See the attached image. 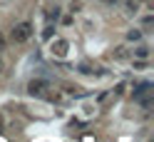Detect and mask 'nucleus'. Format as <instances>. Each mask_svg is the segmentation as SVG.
I'll list each match as a JSON object with an SVG mask.
<instances>
[{
    "label": "nucleus",
    "mask_w": 154,
    "mask_h": 142,
    "mask_svg": "<svg viewBox=\"0 0 154 142\" xmlns=\"http://www.w3.org/2000/svg\"><path fill=\"white\" fill-rule=\"evenodd\" d=\"M134 70H147V60H137L134 58Z\"/></svg>",
    "instance_id": "14"
},
{
    "label": "nucleus",
    "mask_w": 154,
    "mask_h": 142,
    "mask_svg": "<svg viewBox=\"0 0 154 142\" xmlns=\"http://www.w3.org/2000/svg\"><path fill=\"white\" fill-rule=\"evenodd\" d=\"M67 8H70V10H67V13H82V8H85V3H82V0H70V5H67Z\"/></svg>",
    "instance_id": "8"
},
{
    "label": "nucleus",
    "mask_w": 154,
    "mask_h": 142,
    "mask_svg": "<svg viewBox=\"0 0 154 142\" xmlns=\"http://www.w3.org/2000/svg\"><path fill=\"white\" fill-rule=\"evenodd\" d=\"M124 90H127V85H124V82H119L117 87H112L109 92H114V95H117V97H122V95H124Z\"/></svg>",
    "instance_id": "13"
},
{
    "label": "nucleus",
    "mask_w": 154,
    "mask_h": 142,
    "mask_svg": "<svg viewBox=\"0 0 154 142\" xmlns=\"http://www.w3.org/2000/svg\"><path fill=\"white\" fill-rule=\"evenodd\" d=\"M5 50H8V33L0 30V55H3Z\"/></svg>",
    "instance_id": "10"
},
{
    "label": "nucleus",
    "mask_w": 154,
    "mask_h": 142,
    "mask_svg": "<svg viewBox=\"0 0 154 142\" xmlns=\"http://www.w3.org/2000/svg\"><path fill=\"white\" fill-rule=\"evenodd\" d=\"M109 97V90H102L100 95H97V102H104V100H107Z\"/></svg>",
    "instance_id": "16"
},
{
    "label": "nucleus",
    "mask_w": 154,
    "mask_h": 142,
    "mask_svg": "<svg viewBox=\"0 0 154 142\" xmlns=\"http://www.w3.org/2000/svg\"><path fill=\"white\" fill-rule=\"evenodd\" d=\"M57 23H62V25H72V23H75V20H72V13H70V15H65V17L60 15V20H57Z\"/></svg>",
    "instance_id": "15"
},
{
    "label": "nucleus",
    "mask_w": 154,
    "mask_h": 142,
    "mask_svg": "<svg viewBox=\"0 0 154 142\" xmlns=\"http://www.w3.org/2000/svg\"><path fill=\"white\" fill-rule=\"evenodd\" d=\"M102 3H109V5H112V3H117V0H102Z\"/></svg>",
    "instance_id": "18"
},
{
    "label": "nucleus",
    "mask_w": 154,
    "mask_h": 142,
    "mask_svg": "<svg viewBox=\"0 0 154 142\" xmlns=\"http://www.w3.org/2000/svg\"><path fill=\"white\" fill-rule=\"evenodd\" d=\"M127 43H142V37H144V30H139V27H132V30H127Z\"/></svg>",
    "instance_id": "5"
},
{
    "label": "nucleus",
    "mask_w": 154,
    "mask_h": 142,
    "mask_svg": "<svg viewBox=\"0 0 154 142\" xmlns=\"http://www.w3.org/2000/svg\"><path fill=\"white\" fill-rule=\"evenodd\" d=\"M3 70H5V62H3V55H0V75H3Z\"/></svg>",
    "instance_id": "17"
},
{
    "label": "nucleus",
    "mask_w": 154,
    "mask_h": 142,
    "mask_svg": "<svg viewBox=\"0 0 154 142\" xmlns=\"http://www.w3.org/2000/svg\"><path fill=\"white\" fill-rule=\"evenodd\" d=\"M50 87L45 80H32L27 82V95H32V97H45V90Z\"/></svg>",
    "instance_id": "2"
},
{
    "label": "nucleus",
    "mask_w": 154,
    "mask_h": 142,
    "mask_svg": "<svg viewBox=\"0 0 154 142\" xmlns=\"http://www.w3.org/2000/svg\"><path fill=\"white\" fill-rule=\"evenodd\" d=\"M52 37H55V23H50L42 33V40H52Z\"/></svg>",
    "instance_id": "9"
},
{
    "label": "nucleus",
    "mask_w": 154,
    "mask_h": 142,
    "mask_svg": "<svg viewBox=\"0 0 154 142\" xmlns=\"http://www.w3.org/2000/svg\"><path fill=\"white\" fill-rule=\"evenodd\" d=\"M112 58H114V60H127V58H129V50H127L124 45H117V47L112 50Z\"/></svg>",
    "instance_id": "7"
},
{
    "label": "nucleus",
    "mask_w": 154,
    "mask_h": 142,
    "mask_svg": "<svg viewBox=\"0 0 154 142\" xmlns=\"http://www.w3.org/2000/svg\"><path fill=\"white\" fill-rule=\"evenodd\" d=\"M45 15H47V23H55V25H57V20H60V15H62V8L55 5V8H50Z\"/></svg>",
    "instance_id": "6"
},
{
    "label": "nucleus",
    "mask_w": 154,
    "mask_h": 142,
    "mask_svg": "<svg viewBox=\"0 0 154 142\" xmlns=\"http://www.w3.org/2000/svg\"><path fill=\"white\" fill-rule=\"evenodd\" d=\"M32 35H35L32 23H30V20H23V23H17L13 30H10L8 40H13L15 45H25V43H30V37H32Z\"/></svg>",
    "instance_id": "1"
},
{
    "label": "nucleus",
    "mask_w": 154,
    "mask_h": 142,
    "mask_svg": "<svg viewBox=\"0 0 154 142\" xmlns=\"http://www.w3.org/2000/svg\"><path fill=\"white\" fill-rule=\"evenodd\" d=\"M137 10H139V0H127V13L137 15Z\"/></svg>",
    "instance_id": "11"
},
{
    "label": "nucleus",
    "mask_w": 154,
    "mask_h": 142,
    "mask_svg": "<svg viewBox=\"0 0 154 142\" xmlns=\"http://www.w3.org/2000/svg\"><path fill=\"white\" fill-rule=\"evenodd\" d=\"M67 47H70V43H67V40H55V43H52V55H57V58H65Z\"/></svg>",
    "instance_id": "4"
},
{
    "label": "nucleus",
    "mask_w": 154,
    "mask_h": 142,
    "mask_svg": "<svg viewBox=\"0 0 154 142\" xmlns=\"http://www.w3.org/2000/svg\"><path fill=\"white\" fill-rule=\"evenodd\" d=\"M152 23H154V15H144V17H142V25H144V33H149V27H152Z\"/></svg>",
    "instance_id": "12"
},
{
    "label": "nucleus",
    "mask_w": 154,
    "mask_h": 142,
    "mask_svg": "<svg viewBox=\"0 0 154 142\" xmlns=\"http://www.w3.org/2000/svg\"><path fill=\"white\" fill-rule=\"evenodd\" d=\"M132 55H134L137 60H149V55H152V47H149V45H137V47L132 50Z\"/></svg>",
    "instance_id": "3"
}]
</instances>
